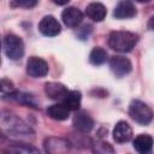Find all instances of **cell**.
Masks as SVG:
<instances>
[{
    "instance_id": "5bb4252c",
    "label": "cell",
    "mask_w": 154,
    "mask_h": 154,
    "mask_svg": "<svg viewBox=\"0 0 154 154\" xmlns=\"http://www.w3.org/2000/svg\"><path fill=\"white\" fill-rule=\"evenodd\" d=\"M153 144H154V140L148 134H141L134 140V148L142 154L149 153L153 148Z\"/></svg>"
},
{
    "instance_id": "7a4b0ae2",
    "label": "cell",
    "mask_w": 154,
    "mask_h": 154,
    "mask_svg": "<svg viewBox=\"0 0 154 154\" xmlns=\"http://www.w3.org/2000/svg\"><path fill=\"white\" fill-rule=\"evenodd\" d=\"M137 43V36L130 31H112L108 37V46L120 53L130 52Z\"/></svg>"
},
{
    "instance_id": "ffe728a7",
    "label": "cell",
    "mask_w": 154,
    "mask_h": 154,
    "mask_svg": "<svg viewBox=\"0 0 154 154\" xmlns=\"http://www.w3.org/2000/svg\"><path fill=\"white\" fill-rule=\"evenodd\" d=\"M14 91L13 88V83L6 78L1 79V93H2V97L6 99V96H10L12 93Z\"/></svg>"
},
{
    "instance_id": "9c48e42d",
    "label": "cell",
    "mask_w": 154,
    "mask_h": 154,
    "mask_svg": "<svg viewBox=\"0 0 154 154\" xmlns=\"http://www.w3.org/2000/svg\"><path fill=\"white\" fill-rule=\"evenodd\" d=\"M72 124L75 129L83 134L91 131V129L94 128V120L85 111H78L72 119Z\"/></svg>"
},
{
    "instance_id": "30bf717a",
    "label": "cell",
    "mask_w": 154,
    "mask_h": 154,
    "mask_svg": "<svg viewBox=\"0 0 154 154\" xmlns=\"http://www.w3.org/2000/svg\"><path fill=\"white\" fill-rule=\"evenodd\" d=\"M137 14L135 5L130 0H120L117 6L114 7L113 16L118 19H126V18H132Z\"/></svg>"
},
{
    "instance_id": "2e32d148",
    "label": "cell",
    "mask_w": 154,
    "mask_h": 154,
    "mask_svg": "<svg viewBox=\"0 0 154 154\" xmlns=\"http://www.w3.org/2000/svg\"><path fill=\"white\" fill-rule=\"evenodd\" d=\"M47 114L49 118L61 122V120H66L70 117V109L64 103H57L47 108Z\"/></svg>"
},
{
    "instance_id": "cb8c5ba5",
    "label": "cell",
    "mask_w": 154,
    "mask_h": 154,
    "mask_svg": "<svg viewBox=\"0 0 154 154\" xmlns=\"http://www.w3.org/2000/svg\"><path fill=\"white\" fill-rule=\"evenodd\" d=\"M54 4H57V5H66L70 0H52Z\"/></svg>"
},
{
    "instance_id": "3957f363",
    "label": "cell",
    "mask_w": 154,
    "mask_h": 154,
    "mask_svg": "<svg viewBox=\"0 0 154 154\" xmlns=\"http://www.w3.org/2000/svg\"><path fill=\"white\" fill-rule=\"evenodd\" d=\"M129 116L131 117V119H134L137 124L141 125L149 124L154 118V113L152 108L140 100L131 101L129 106Z\"/></svg>"
},
{
    "instance_id": "ac0fdd59",
    "label": "cell",
    "mask_w": 154,
    "mask_h": 154,
    "mask_svg": "<svg viewBox=\"0 0 154 154\" xmlns=\"http://www.w3.org/2000/svg\"><path fill=\"white\" fill-rule=\"evenodd\" d=\"M107 60V52L101 47H95L89 54V61L93 65H102Z\"/></svg>"
},
{
    "instance_id": "7402d4cb",
    "label": "cell",
    "mask_w": 154,
    "mask_h": 154,
    "mask_svg": "<svg viewBox=\"0 0 154 154\" xmlns=\"http://www.w3.org/2000/svg\"><path fill=\"white\" fill-rule=\"evenodd\" d=\"M94 150L97 153H102V154H107V153H114L113 147L107 143V142H100L97 144H94Z\"/></svg>"
},
{
    "instance_id": "44dd1931",
    "label": "cell",
    "mask_w": 154,
    "mask_h": 154,
    "mask_svg": "<svg viewBox=\"0 0 154 154\" xmlns=\"http://www.w3.org/2000/svg\"><path fill=\"white\" fill-rule=\"evenodd\" d=\"M38 0H12V5L22 8H32L37 5Z\"/></svg>"
},
{
    "instance_id": "ba28073f",
    "label": "cell",
    "mask_w": 154,
    "mask_h": 154,
    "mask_svg": "<svg viewBox=\"0 0 154 154\" xmlns=\"http://www.w3.org/2000/svg\"><path fill=\"white\" fill-rule=\"evenodd\" d=\"M38 30L45 36H57L61 31L59 22L53 16H45L38 23Z\"/></svg>"
},
{
    "instance_id": "e0dca14e",
    "label": "cell",
    "mask_w": 154,
    "mask_h": 154,
    "mask_svg": "<svg viewBox=\"0 0 154 154\" xmlns=\"http://www.w3.org/2000/svg\"><path fill=\"white\" fill-rule=\"evenodd\" d=\"M82 101V94L78 90H70L63 99V103L70 111H78Z\"/></svg>"
},
{
    "instance_id": "d4e9b609",
    "label": "cell",
    "mask_w": 154,
    "mask_h": 154,
    "mask_svg": "<svg viewBox=\"0 0 154 154\" xmlns=\"http://www.w3.org/2000/svg\"><path fill=\"white\" fill-rule=\"evenodd\" d=\"M136 1H138V2H148L149 0H136Z\"/></svg>"
},
{
    "instance_id": "9a60e30c",
    "label": "cell",
    "mask_w": 154,
    "mask_h": 154,
    "mask_svg": "<svg viewBox=\"0 0 154 154\" xmlns=\"http://www.w3.org/2000/svg\"><path fill=\"white\" fill-rule=\"evenodd\" d=\"M87 16L94 22H102L107 14L106 7L100 2H91L85 8Z\"/></svg>"
},
{
    "instance_id": "5b68a950",
    "label": "cell",
    "mask_w": 154,
    "mask_h": 154,
    "mask_svg": "<svg viewBox=\"0 0 154 154\" xmlns=\"http://www.w3.org/2000/svg\"><path fill=\"white\" fill-rule=\"evenodd\" d=\"M48 64L46 60L38 57H30L26 63V73L34 78L45 77L48 73Z\"/></svg>"
},
{
    "instance_id": "7c38bea8",
    "label": "cell",
    "mask_w": 154,
    "mask_h": 154,
    "mask_svg": "<svg viewBox=\"0 0 154 154\" xmlns=\"http://www.w3.org/2000/svg\"><path fill=\"white\" fill-rule=\"evenodd\" d=\"M61 19L66 26L77 28L83 19V13L77 7H67L63 11Z\"/></svg>"
},
{
    "instance_id": "52a82bcc",
    "label": "cell",
    "mask_w": 154,
    "mask_h": 154,
    "mask_svg": "<svg viewBox=\"0 0 154 154\" xmlns=\"http://www.w3.org/2000/svg\"><path fill=\"white\" fill-rule=\"evenodd\" d=\"M70 142L60 137H48L45 140V150L51 154H64L70 150Z\"/></svg>"
},
{
    "instance_id": "4fadbf2b",
    "label": "cell",
    "mask_w": 154,
    "mask_h": 154,
    "mask_svg": "<svg viewBox=\"0 0 154 154\" xmlns=\"http://www.w3.org/2000/svg\"><path fill=\"white\" fill-rule=\"evenodd\" d=\"M67 91L66 87L58 82H48L45 84V93L52 100H63Z\"/></svg>"
},
{
    "instance_id": "d6986e66",
    "label": "cell",
    "mask_w": 154,
    "mask_h": 154,
    "mask_svg": "<svg viewBox=\"0 0 154 154\" xmlns=\"http://www.w3.org/2000/svg\"><path fill=\"white\" fill-rule=\"evenodd\" d=\"M6 152H11V153H24V154H37L40 153V150L32 146H29L26 143H13L12 146H10Z\"/></svg>"
},
{
    "instance_id": "277c9868",
    "label": "cell",
    "mask_w": 154,
    "mask_h": 154,
    "mask_svg": "<svg viewBox=\"0 0 154 154\" xmlns=\"http://www.w3.org/2000/svg\"><path fill=\"white\" fill-rule=\"evenodd\" d=\"M4 52L11 60H19L24 54V43L14 34H7L4 37Z\"/></svg>"
},
{
    "instance_id": "6da1fadb",
    "label": "cell",
    "mask_w": 154,
    "mask_h": 154,
    "mask_svg": "<svg viewBox=\"0 0 154 154\" xmlns=\"http://www.w3.org/2000/svg\"><path fill=\"white\" fill-rule=\"evenodd\" d=\"M1 129L4 132L11 136H28L32 134L30 126L14 114L6 112L1 113Z\"/></svg>"
},
{
    "instance_id": "603a6c76",
    "label": "cell",
    "mask_w": 154,
    "mask_h": 154,
    "mask_svg": "<svg viewBox=\"0 0 154 154\" xmlns=\"http://www.w3.org/2000/svg\"><path fill=\"white\" fill-rule=\"evenodd\" d=\"M148 28L150 30H154V16H152L149 18V20H148Z\"/></svg>"
},
{
    "instance_id": "8992f818",
    "label": "cell",
    "mask_w": 154,
    "mask_h": 154,
    "mask_svg": "<svg viewBox=\"0 0 154 154\" xmlns=\"http://www.w3.org/2000/svg\"><path fill=\"white\" fill-rule=\"evenodd\" d=\"M109 67H111V71L117 77H124L125 75L132 71L131 61L128 58L122 55H113L109 59Z\"/></svg>"
},
{
    "instance_id": "8fae6325",
    "label": "cell",
    "mask_w": 154,
    "mask_h": 154,
    "mask_svg": "<svg viewBox=\"0 0 154 154\" xmlns=\"http://www.w3.org/2000/svg\"><path fill=\"white\" fill-rule=\"evenodd\" d=\"M131 137H132L131 126L124 120L118 122L113 129V140L117 143H125V142H129Z\"/></svg>"
}]
</instances>
